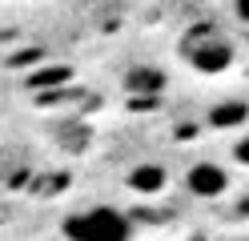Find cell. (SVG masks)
Masks as SVG:
<instances>
[{"label":"cell","instance_id":"cell-1","mask_svg":"<svg viewBox=\"0 0 249 241\" xmlns=\"http://www.w3.org/2000/svg\"><path fill=\"white\" fill-rule=\"evenodd\" d=\"M69 241H133V221L113 205H89L81 213L65 217Z\"/></svg>","mask_w":249,"mask_h":241},{"label":"cell","instance_id":"cell-2","mask_svg":"<svg viewBox=\"0 0 249 241\" xmlns=\"http://www.w3.org/2000/svg\"><path fill=\"white\" fill-rule=\"evenodd\" d=\"M181 56H185L189 69L205 73V76H217V73H225L229 64H233V44L217 28L197 24V28H189L181 37Z\"/></svg>","mask_w":249,"mask_h":241},{"label":"cell","instance_id":"cell-3","mask_svg":"<svg viewBox=\"0 0 249 241\" xmlns=\"http://www.w3.org/2000/svg\"><path fill=\"white\" fill-rule=\"evenodd\" d=\"M185 185H189L193 197L213 201V197H221V193L229 189V173L221 165H213V161H197V165L189 169V177H185Z\"/></svg>","mask_w":249,"mask_h":241},{"label":"cell","instance_id":"cell-4","mask_svg":"<svg viewBox=\"0 0 249 241\" xmlns=\"http://www.w3.org/2000/svg\"><path fill=\"white\" fill-rule=\"evenodd\" d=\"M165 181H169V173H165L161 165H137V169L129 173V185H133L137 193H161Z\"/></svg>","mask_w":249,"mask_h":241},{"label":"cell","instance_id":"cell-5","mask_svg":"<svg viewBox=\"0 0 249 241\" xmlns=\"http://www.w3.org/2000/svg\"><path fill=\"white\" fill-rule=\"evenodd\" d=\"M129 89H149V93H161L165 89V76L157 69H133L129 73Z\"/></svg>","mask_w":249,"mask_h":241},{"label":"cell","instance_id":"cell-6","mask_svg":"<svg viewBox=\"0 0 249 241\" xmlns=\"http://www.w3.org/2000/svg\"><path fill=\"white\" fill-rule=\"evenodd\" d=\"M245 117H249V109H245V105H221V109H213V117H209V121H213L217 129H225V125H241Z\"/></svg>","mask_w":249,"mask_h":241},{"label":"cell","instance_id":"cell-7","mask_svg":"<svg viewBox=\"0 0 249 241\" xmlns=\"http://www.w3.org/2000/svg\"><path fill=\"white\" fill-rule=\"evenodd\" d=\"M60 80H69V69H44V76H28V85H60Z\"/></svg>","mask_w":249,"mask_h":241},{"label":"cell","instance_id":"cell-8","mask_svg":"<svg viewBox=\"0 0 249 241\" xmlns=\"http://www.w3.org/2000/svg\"><path fill=\"white\" fill-rule=\"evenodd\" d=\"M233 161H237V165H245L249 169V133L237 141V145H233Z\"/></svg>","mask_w":249,"mask_h":241},{"label":"cell","instance_id":"cell-9","mask_svg":"<svg viewBox=\"0 0 249 241\" xmlns=\"http://www.w3.org/2000/svg\"><path fill=\"white\" fill-rule=\"evenodd\" d=\"M233 16H237L241 24H249V0H233Z\"/></svg>","mask_w":249,"mask_h":241}]
</instances>
